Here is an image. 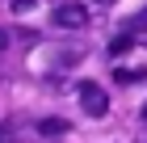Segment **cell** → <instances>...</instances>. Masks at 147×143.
I'll return each mask as SVG.
<instances>
[{"label":"cell","instance_id":"30bf717a","mask_svg":"<svg viewBox=\"0 0 147 143\" xmlns=\"http://www.w3.org/2000/svg\"><path fill=\"white\" fill-rule=\"evenodd\" d=\"M143 122H147V105H143Z\"/></svg>","mask_w":147,"mask_h":143},{"label":"cell","instance_id":"ba28073f","mask_svg":"<svg viewBox=\"0 0 147 143\" xmlns=\"http://www.w3.org/2000/svg\"><path fill=\"white\" fill-rule=\"evenodd\" d=\"M4 42H9V38H4V30H0V51H4Z\"/></svg>","mask_w":147,"mask_h":143},{"label":"cell","instance_id":"8992f818","mask_svg":"<svg viewBox=\"0 0 147 143\" xmlns=\"http://www.w3.org/2000/svg\"><path fill=\"white\" fill-rule=\"evenodd\" d=\"M34 9V0H13V13H30Z\"/></svg>","mask_w":147,"mask_h":143},{"label":"cell","instance_id":"7a4b0ae2","mask_svg":"<svg viewBox=\"0 0 147 143\" xmlns=\"http://www.w3.org/2000/svg\"><path fill=\"white\" fill-rule=\"evenodd\" d=\"M80 105H84V114H88V118H105L109 97H105L101 84H84V88H80Z\"/></svg>","mask_w":147,"mask_h":143},{"label":"cell","instance_id":"52a82bcc","mask_svg":"<svg viewBox=\"0 0 147 143\" xmlns=\"http://www.w3.org/2000/svg\"><path fill=\"white\" fill-rule=\"evenodd\" d=\"M13 139V131H9V126H0V143H9Z\"/></svg>","mask_w":147,"mask_h":143},{"label":"cell","instance_id":"6da1fadb","mask_svg":"<svg viewBox=\"0 0 147 143\" xmlns=\"http://www.w3.org/2000/svg\"><path fill=\"white\" fill-rule=\"evenodd\" d=\"M51 21H55L59 30H84V25H88V9L76 4V0H63V4H55Z\"/></svg>","mask_w":147,"mask_h":143},{"label":"cell","instance_id":"5b68a950","mask_svg":"<svg viewBox=\"0 0 147 143\" xmlns=\"http://www.w3.org/2000/svg\"><path fill=\"white\" fill-rule=\"evenodd\" d=\"M126 46H130V34H122V38H113V42H109V55H122Z\"/></svg>","mask_w":147,"mask_h":143},{"label":"cell","instance_id":"9c48e42d","mask_svg":"<svg viewBox=\"0 0 147 143\" xmlns=\"http://www.w3.org/2000/svg\"><path fill=\"white\" fill-rule=\"evenodd\" d=\"M92 4H113V0H92Z\"/></svg>","mask_w":147,"mask_h":143},{"label":"cell","instance_id":"277c9868","mask_svg":"<svg viewBox=\"0 0 147 143\" xmlns=\"http://www.w3.org/2000/svg\"><path fill=\"white\" fill-rule=\"evenodd\" d=\"M126 30H130V34H147V9H143V13H135Z\"/></svg>","mask_w":147,"mask_h":143},{"label":"cell","instance_id":"3957f363","mask_svg":"<svg viewBox=\"0 0 147 143\" xmlns=\"http://www.w3.org/2000/svg\"><path fill=\"white\" fill-rule=\"evenodd\" d=\"M38 131H42V135H63V131H67V122H63V118H42V122H38Z\"/></svg>","mask_w":147,"mask_h":143}]
</instances>
